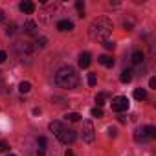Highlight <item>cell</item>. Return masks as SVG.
<instances>
[{"label": "cell", "instance_id": "cell-6", "mask_svg": "<svg viewBox=\"0 0 156 156\" xmlns=\"http://www.w3.org/2000/svg\"><path fill=\"white\" fill-rule=\"evenodd\" d=\"M94 138H96V134H94V125H92V121H85V123H83V140H85L87 143H92Z\"/></svg>", "mask_w": 156, "mask_h": 156}, {"label": "cell", "instance_id": "cell-4", "mask_svg": "<svg viewBox=\"0 0 156 156\" xmlns=\"http://www.w3.org/2000/svg\"><path fill=\"white\" fill-rule=\"evenodd\" d=\"M129 98H125V96H118V98H114L112 99V103H110V107H112V110L114 112H125L127 108H129Z\"/></svg>", "mask_w": 156, "mask_h": 156}, {"label": "cell", "instance_id": "cell-29", "mask_svg": "<svg viewBox=\"0 0 156 156\" xmlns=\"http://www.w3.org/2000/svg\"><path fill=\"white\" fill-rule=\"evenodd\" d=\"M108 136H112V138L116 136V129H114V127H110V129H108Z\"/></svg>", "mask_w": 156, "mask_h": 156}, {"label": "cell", "instance_id": "cell-5", "mask_svg": "<svg viewBox=\"0 0 156 156\" xmlns=\"http://www.w3.org/2000/svg\"><path fill=\"white\" fill-rule=\"evenodd\" d=\"M75 138H77V136H75V130L66 129V127L57 134V140H59L61 143H64V145H72V143L75 141Z\"/></svg>", "mask_w": 156, "mask_h": 156}, {"label": "cell", "instance_id": "cell-17", "mask_svg": "<svg viewBox=\"0 0 156 156\" xmlns=\"http://www.w3.org/2000/svg\"><path fill=\"white\" fill-rule=\"evenodd\" d=\"M19 90H20V92H22V94H28V92H30V90H31V85H30V83H28V81H22V83H20V85H19Z\"/></svg>", "mask_w": 156, "mask_h": 156}, {"label": "cell", "instance_id": "cell-31", "mask_svg": "<svg viewBox=\"0 0 156 156\" xmlns=\"http://www.w3.org/2000/svg\"><path fill=\"white\" fill-rule=\"evenodd\" d=\"M64 156H73V152H72V151H70V149H68V151H66V152H64Z\"/></svg>", "mask_w": 156, "mask_h": 156}, {"label": "cell", "instance_id": "cell-13", "mask_svg": "<svg viewBox=\"0 0 156 156\" xmlns=\"http://www.w3.org/2000/svg\"><path fill=\"white\" fill-rule=\"evenodd\" d=\"M119 79H121V83H130V81H132V72H130V70H123Z\"/></svg>", "mask_w": 156, "mask_h": 156}, {"label": "cell", "instance_id": "cell-26", "mask_svg": "<svg viewBox=\"0 0 156 156\" xmlns=\"http://www.w3.org/2000/svg\"><path fill=\"white\" fill-rule=\"evenodd\" d=\"M37 143H39V147H41V149H42V151H44V147H46V138H44V136H41V138H39V141H37Z\"/></svg>", "mask_w": 156, "mask_h": 156}, {"label": "cell", "instance_id": "cell-16", "mask_svg": "<svg viewBox=\"0 0 156 156\" xmlns=\"http://www.w3.org/2000/svg\"><path fill=\"white\" fill-rule=\"evenodd\" d=\"M107 96H108V94H105V92H101V94H98V96H96V105H98V108H101V105H105Z\"/></svg>", "mask_w": 156, "mask_h": 156}, {"label": "cell", "instance_id": "cell-7", "mask_svg": "<svg viewBox=\"0 0 156 156\" xmlns=\"http://www.w3.org/2000/svg\"><path fill=\"white\" fill-rule=\"evenodd\" d=\"M20 11L22 13H26V15H31L33 11H35V4L33 2H30V0H24V2H20Z\"/></svg>", "mask_w": 156, "mask_h": 156}, {"label": "cell", "instance_id": "cell-18", "mask_svg": "<svg viewBox=\"0 0 156 156\" xmlns=\"http://www.w3.org/2000/svg\"><path fill=\"white\" fill-rule=\"evenodd\" d=\"M75 8H77V11H79V17H83V13H85V2H83V0H77Z\"/></svg>", "mask_w": 156, "mask_h": 156}, {"label": "cell", "instance_id": "cell-2", "mask_svg": "<svg viewBox=\"0 0 156 156\" xmlns=\"http://www.w3.org/2000/svg\"><path fill=\"white\" fill-rule=\"evenodd\" d=\"M55 85L61 87V88H75L77 85H79V75L75 73L73 68L62 66L55 73Z\"/></svg>", "mask_w": 156, "mask_h": 156}, {"label": "cell", "instance_id": "cell-8", "mask_svg": "<svg viewBox=\"0 0 156 156\" xmlns=\"http://www.w3.org/2000/svg\"><path fill=\"white\" fill-rule=\"evenodd\" d=\"M90 62H92V55H90L88 51H85V53L79 55V66H81V68H88Z\"/></svg>", "mask_w": 156, "mask_h": 156}, {"label": "cell", "instance_id": "cell-14", "mask_svg": "<svg viewBox=\"0 0 156 156\" xmlns=\"http://www.w3.org/2000/svg\"><path fill=\"white\" fill-rule=\"evenodd\" d=\"M134 98H136L138 101H143V99L147 98V90H145V88H136V90H134Z\"/></svg>", "mask_w": 156, "mask_h": 156}, {"label": "cell", "instance_id": "cell-23", "mask_svg": "<svg viewBox=\"0 0 156 156\" xmlns=\"http://www.w3.org/2000/svg\"><path fill=\"white\" fill-rule=\"evenodd\" d=\"M8 151H9V145H8V141L0 140V152H8Z\"/></svg>", "mask_w": 156, "mask_h": 156}, {"label": "cell", "instance_id": "cell-32", "mask_svg": "<svg viewBox=\"0 0 156 156\" xmlns=\"http://www.w3.org/2000/svg\"><path fill=\"white\" fill-rule=\"evenodd\" d=\"M8 156H15V154H8Z\"/></svg>", "mask_w": 156, "mask_h": 156}, {"label": "cell", "instance_id": "cell-11", "mask_svg": "<svg viewBox=\"0 0 156 156\" xmlns=\"http://www.w3.org/2000/svg\"><path fill=\"white\" fill-rule=\"evenodd\" d=\"M98 61H99L103 66H107V68H112V66H114V59H112L110 55H101Z\"/></svg>", "mask_w": 156, "mask_h": 156}, {"label": "cell", "instance_id": "cell-24", "mask_svg": "<svg viewBox=\"0 0 156 156\" xmlns=\"http://www.w3.org/2000/svg\"><path fill=\"white\" fill-rule=\"evenodd\" d=\"M44 46H46V39H44V37L37 39V42H35V48H44Z\"/></svg>", "mask_w": 156, "mask_h": 156}, {"label": "cell", "instance_id": "cell-28", "mask_svg": "<svg viewBox=\"0 0 156 156\" xmlns=\"http://www.w3.org/2000/svg\"><path fill=\"white\" fill-rule=\"evenodd\" d=\"M149 87H151V88H156V77H151V81H149Z\"/></svg>", "mask_w": 156, "mask_h": 156}, {"label": "cell", "instance_id": "cell-15", "mask_svg": "<svg viewBox=\"0 0 156 156\" xmlns=\"http://www.w3.org/2000/svg\"><path fill=\"white\" fill-rule=\"evenodd\" d=\"M143 59H145V57H143V51H134V53H132V62H134V64H141Z\"/></svg>", "mask_w": 156, "mask_h": 156}, {"label": "cell", "instance_id": "cell-3", "mask_svg": "<svg viewBox=\"0 0 156 156\" xmlns=\"http://www.w3.org/2000/svg\"><path fill=\"white\" fill-rule=\"evenodd\" d=\"M152 138H156V127H152V125H147V127H141V129L136 130V140L138 141H149Z\"/></svg>", "mask_w": 156, "mask_h": 156}, {"label": "cell", "instance_id": "cell-22", "mask_svg": "<svg viewBox=\"0 0 156 156\" xmlns=\"http://www.w3.org/2000/svg\"><path fill=\"white\" fill-rule=\"evenodd\" d=\"M96 83H98L96 73H88V85H90V87H96Z\"/></svg>", "mask_w": 156, "mask_h": 156}, {"label": "cell", "instance_id": "cell-19", "mask_svg": "<svg viewBox=\"0 0 156 156\" xmlns=\"http://www.w3.org/2000/svg\"><path fill=\"white\" fill-rule=\"evenodd\" d=\"M66 119H68V121H79L81 116L77 114V112H70V114H66Z\"/></svg>", "mask_w": 156, "mask_h": 156}, {"label": "cell", "instance_id": "cell-9", "mask_svg": "<svg viewBox=\"0 0 156 156\" xmlns=\"http://www.w3.org/2000/svg\"><path fill=\"white\" fill-rule=\"evenodd\" d=\"M24 33L28 35H37V24L33 20H26L24 22Z\"/></svg>", "mask_w": 156, "mask_h": 156}, {"label": "cell", "instance_id": "cell-1", "mask_svg": "<svg viewBox=\"0 0 156 156\" xmlns=\"http://www.w3.org/2000/svg\"><path fill=\"white\" fill-rule=\"evenodd\" d=\"M112 30H114V26H112V22L107 19V17H99V19H96L92 24H90V28H88V35H90V39L92 41H108V35L112 33Z\"/></svg>", "mask_w": 156, "mask_h": 156}, {"label": "cell", "instance_id": "cell-27", "mask_svg": "<svg viewBox=\"0 0 156 156\" xmlns=\"http://www.w3.org/2000/svg\"><path fill=\"white\" fill-rule=\"evenodd\" d=\"M6 59H8V53H6V51H2V50H0V62H4Z\"/></svg>", "mask_w": 156, "mask_h": 156}, {"label": "cell", "instance_id": "cell-10", "mask_svg": "<svg viewBox=\"0 0 156 156\" xmlns=\"http://www.w3.org/2000/svg\"><path fill=\"white\" fill-rule=\"evenodd\" d=\"M57 30H61V31H70V30H73V22H72V20H59V22H57Z\"/></svg>", "mask_w": 156, "mask_h": 156}, {"label": "cell", "instance_id": "cell-25", "mask_svg": "<svg viewBox=\"0 0 156 156\" xmlns=\"http://www.w3.org/2000/svg\"><path fill=\"white\" fill-rule=\"evenodd\" d=\"M103 46H105L107 50H114V48H116V44H114L112 41H103Z\"/></svg>", "mask_w": 156, "mask_h": 156}, {"label": "cell", "instance_id": "cell-30", "mask_svg": "<svg viewBox=\"0 0 156 156\" xmlns=\"http://www.w3.org/2000/svg\"><path fill=\"white\" fill-rule=\"evenodd\" d=\"M4 19H6V13H4V9H0V22H4Z\"/></svg>", "mask_w": 156, "mask_h": 156}, {"label": "cell", "instance_id": "cell-21", "mask_svg": "<svg viewBox=\"0 0 156 156\" xmlns=\"http://www.w3.org/2000/svg\"><path fill=\"white\" fill-rule=\"evenodd\" d=\"M90 114H92L94 118H103V110H101V108H98V107H96V108H92V110H90Z\"/></svg>", "mask_w": 156, "mask_h": 156}, {"label": "cell", "instance_id": "cell-12", "mask_svg": "<svg viewBox=\"0 0 156 156\" xmlns=\"http://www.w3.org/2000/svg\"><path fill=\"white\" fill-rule=\"evenodd\" d=\"M62 129H64V125H62L61 121H51V123H50V130H51L55 136H57V134H59Z\"/></svg>", "mask_w": 156, "mask_h": 156}, {"label": "cell", "instance_id": "cell-20", "mask_svg": "<svg viewBox=\"0 0 156 156\" xmlns=\"http://www.w3.org/2000/svg\"><path fill=\"white\" fill-rule=\"evenodd\" d=\"M15 31H17V26H15V22H11V24L6 28V33H8V35H15Z\"/></svg>", "mask_w": 156, "mask_h": 156}]
</instances>
